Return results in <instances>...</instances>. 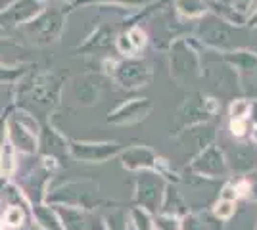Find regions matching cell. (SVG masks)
<instances>
[{
	"mask_svg": "<svg viewBox=\"0 0 257 230\" xmlns=\"http://www.w3.org/2000/svg\"><path fill=\"white\" fill-rule=\"evenodd\" d=\"M0 167H2V173H6V175H10L12 173V169H14V157H12L10 148H6V152H2Z\"/></svg>",
	"mask_w": 257,
	"mask_h": 230,
	"instance_id": "5bb4252c",
	"label": "cell"
},
{
	"mask_svg": "<svg viewBox=\"0 0 257 230\" xmlns=\"http://www.w3.org/2000/svg\"><path fill=\"white\" fill-rule=\"evenodd\" d=\"M71 152L79 159H85V161H104L109 155L117 152V146L115 144H71Z\"/></svg>",
	"mask_w": 257,
	"mask_h": 230,
	"instance_id": "3957f363",
	"label": "cell"
},
{
	"mask_svg": "<svg viewBox=\"0 0 257 230\" xmlns=\"http://www.w3.org/2000/svg\"><path fill=\"white\" fill-rule=\"evenodd\" d=\"M8 132H10V138H12L14 148H18L20 152H25V153L35 152V148H37V140H35L37 131H35V129H29V127H25L16 115L8 121Z\"/></svg>",
	"mask_w": 257,
	"mask_h": 230,
	"instance_id": "7a4b0ae2",
	"label": "cell"
},
{
	"mask_svg": "<svg viewBox=\"0 0 257 230\" xmlns=\"http://www.w3.org/2000/svg\"><path fill=\"white\" fill-rule=\"evenodd\" d=\"M230 129H232V134H234V136H242V134L246 132V121H232Z\"/></svg>",
	"mask_w": 257,
	"mask_h": 230,
	"instance_id": "ac0fdd59",
	"label": "cell"
},
{
	"mask_svg": "<svg viewBox=\"0 0 257 230\" xmlns=\"http://www.w3.org/2000/svg\"><path fill=\"white\" fill-rule=\"evenodd\" d=\"M8 119H6V115H0V146L4 144V136H6V129H8Z\"/></svg>",
	"mask_w": 257,
	"mask_h": 230,
	"instance_id": "d6986e66",
	"label": "cell"
},
{
	"mask_svg": "<svg viewBox=\"0 0 257 230\" xmlns=\"http://www.w3.org/2000/svg\"><path fill=\"white\" fill-rule=\"evenodd\" d=\"M150 111V102L146 100H133L125 106H121L113 115H109V123H133L142 119Z\"/></svg>",
	"mask_w": 257,
	"mask_h": 230,
	"instance_id": "5b68a950",
	"label": "cell"
},
{
	"mask_svg": "<svg viewBox=\"0 0 257 230\" xmlns=\"http://www.w3.org/2000/svg\"><path fill=\"white\" fill-rule=\"evenodd\" d=\"M20 52H23V48H20L18 44L10 41H0V60H4L6 54H20Z\"/></svg>",
	"mask_w": 257,
	"mask_h": 230,
	"instance_id": "4fadbf2b",
	"label": "cell"
},
{
	"mask_svg": "<svg viewBox=\"0 0 257 230\" xmlns=\"http://www.w3.org/2000/svg\"><path fill=\"white\" fill-rule=\"evenodd\" d=\"M117 44H119V50H121L123 54L131 56V54H135V52H137V50L133 48V44H131V41H128L127 35H121V37H119V41H117Z\"/></svg>",
	"mask_w": 257,
	"mask_h": 230,
	"instance_id": "e0dca14e",
	"label": "cell"
},
{
	"mask_svg": "<svg viewBox=\"0 0 257 230\" xmlns=\"http://www.w3.org/2000/svg\"><path fill=\"white\" fill-rule=\"evenodd\" d=\"M133 217H135V224L139 226V230H148L152 226L150 217H148V213L144 209H135Z\"/></svg>",
	"mask_w": 257,
	"mask_h": 230,
	"instance_id": "7c38bea8",
	"label": "cell"
},
{
	"mask_svg": "<svg viewBox=\"0 0 257 230\" xmlns=\"http://www.w3.org/2000/svg\"><path fill=\"white\" fill-rule=\"evenodd\" d=\"M6 222H8L10 226H18V224L22 222V211H20V207L8 209V213H6Z\"/></svg>",
	"mask_w": 257,
	"mask_h": 230,
	"instance_id": "2e32d148",
	"label": "cell"
},
{
	"mask_svg": "<svg viewBox=\"0 0 257 230\" xmlns=\"http://www.w3.org/2000/svg\"><path fill=\"white\" fill-rule=\"evenodd\" d=\"M154 161H158L154 157V153L146 148H133L123 155V163L128 169H139V167H150L154 165Z\"/></svg>",
	"mask_w": 257,
	"mask_h": 230,
	"instance_id": "8992f818",
	"label": "cell"
},
{
	"mask_svg": "<svg viewBox=\"0 0 257 230\" xmlns=\"http://www.w3.org/2000/svg\"><path fill=\"white\" fill-rule=\"evenodd\" d=\"M128 41H131V44H133V48L135 50H139V48H142L144 44H146V35H144V31L142 29H139V27H135V29H131L127 33Z\"/></svg>",
	"mask_w": 257,
	"mask_h": 230,
	"instance_id": "8fae6325",
	"label": "cell"
},
{
	"mask_svg": "<svg viewBox=\"0 0 257 230\" xmlns=\"http://www.w3.org/2000/svg\"><path fill=\"white\" fill-rule=\"evenodd\" d=\"M177 8L184 16L194 18V16H200L205 12V2L202 0H177Z\"/></svg>",
	"mask_w": 257,
	"mask_h": 230,
	"instance_id": "52a82bcc",
	"label": "cell"
},
{
	"mask_svg": "<svg viewBox=\"0 0 257 230\" xmlns=\"http://www.w3.org/2000/svg\"><path fill=\"white\" fill-rule=\"evenodd\" d=\"M43 12V0H16L4 12H0V25L14 27L35 22Z\"/></svg>",
	"mask_w": 257,
	"mask_h": 230,
	"instance_id": "6da1fadb",
	"label": "cell"
},
{
	"mask_svg": "<svg viewBox=\"0 0 257 230\" xmlns=\"http://www.w3.org/2000/svg\"><path fill=\"white\" fill-rule=\"evenodd\" d=\"M23 75V67H4L0 66V85L16 81L18 77Z\"/></svg>",
	"mask_w": 257,
	"mask_h": 230,
	"instance_id": "9c48e42d",
	"label": "cell"
},
{
	"mask_svg": "<svg viewBox=\"0 0 257 230\" xmlns=\"http://www.w3.org/2000/svg\"><path fill=\"white\" fill-rule=\"evenodd\" d=\"M113 73L119 83L128 88L140 87L148 79V69H144L142 64H137V62H125L117 66V69H113Z\"/></svg>",
	"mask_w": 257,
	"mask_h": 230,
	"instance_id": "277c9868",
	"label": "cell"
},
{
	"mask_svg": "<svg viewBox=\"0 0 257 230\" xmlns=\"http://www.w3.org/2000/svg\"><path fill=\"white\" fill-rule=\"evenodd\" d=\"M232 213H234V201H230V199H221L215 207V215L221 219H228Z\"/></svg>",
	"mask_w": 257,
	"mask_h": 230,
	"instance_id": "30bf717a",
	"label": "cell"
},
{
	"mask_svg": "<svg viewBox=\"0 0 257 230\" xmlns=\"http://www.w3.org/2000/svg\"><path fill=\"white\" fill-rule=\"evenodd\" d=\"M247 113H249V102H246V100H236L234 104L230 106L232 121H246Z\"/></svg>",
	"mask_w": 257,
	"mask_h": 230,
	"instance_id": "ba28073f",
	"label": "cell"
},
{
	"mask_svg": "<svg viewBox=\"0 0 257 230\" xmlns=\"http://www.w3.org/2000/svg\"><path fill=\"white\" fill-rule=\"evenodd\" d=\"M255 140H257V131H255Z\"/></svg>",
	"mask_w": 257,
	"mask_h": 230,
	"instance_id": "ffe728a7",
	"label": "cell"
},
{
	"mask_svg": "<svg viewBox=\"0 0 257 230\" xmlns=\"http://www.w3.org/2000/svg\"><path fill=\"white\" fill-rule=\"evenodd\" d=\"M156 228L158 230H179V224L173 217H160L156 220Z\"/></svg>",
	"mask_w": 257,
	"mask_h": 230,
	"instance_id": "9a60e30c",
	"label": "cell"
}]
</instances>
